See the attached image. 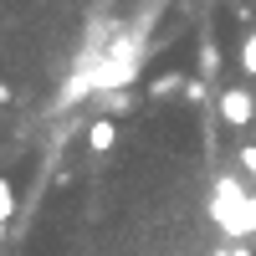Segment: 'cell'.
Listing matches in <instances>:
<instances>
[{
	"mask_svg": "<svg viewBox=\"0 0 256 256\" xmlns=\"http://www.w3.org/2000/svg\"><path fill=\"white\" fill-rule=\"evenodd\" d=\"M113 144H118V123L113 118H92L88 123V148L92 154H113Z\"/></svg>",
	"mask_w": 256,
	"mask_h": 256,
	"instance_id": "3957f363",
	"label": "cell"
},
{
	"mask_svg": "<svg viewBox=\"0 0 256 256\" xmlns=\"http://www.w3.org/2000/svg\"><path fill=\"white\" fill-rule=\"evenodd\" d=\"M216 72H220V41H200V52H195V77L200 82H216Z\"/></svg>",
	"mask_w": 256,
	"mask_h": 256,
	"instance_id": "277c9868",
	"label": "cell"
},
{
	"mask_svg": "<svg viewBox=\"0 0 256 256\" xmlns=\"http://www.w3.org/2000/svg\"><path fill=\"white\" fill-rule=\"evenodd\" d=\"M184 77H190V72H180V67H174V72H159L154 82H148V98H169V92H180Z\"/></svg>",
	"mask_w": 256,
	"mask_h": 256,
	"instance_id": "5b68a950",
	"label": "cell"
},
{
	"mask_svg": "<svg viewBox=\"0 0 256 256\" xmlns=\"http://www.w3.org/2000/svg\"><path fill=\"white\" fill-rule=\"evenodd\" d=\"M0 102H10V88H6V82H0Z\"/></svg>",
	"mask_w": 256,
	"mask_h": 256,
	"instance_id": "9c48e42d",
	"label": "cell"
},
{
	"mask_svg": "<svg viewBox=\"0 0 256 256\" xmlns=\"http://www.w3.org/2000/svg\"><path fill=\"white\" fill-rule=\"evenodd\" d=\"M251 200H256V195H251Z\"/></svg>",
	"mask_w": 256,
	"mask_h": 256,
	"instance_id": "30bf717a",
	"label": "cell"
},
{
	"mask_svg": "<svg viewBox=\"0 0 256 256\" xmlns=\"http://www.w3.org/2000/svg\"><path fill=\"white\" fill-rule=\"evenodd\" d=\"M241 72L256 82V31H246V36H241Z\"/></svg>",
	"mask_w": 256,
	"mask_h": 256,
	"instance_id": "8992f818",
	"label": "cell"
},
{
	"mask_svg": "<svg viewBox=\"0 0 256 256\" xmlns=\"http://www.w3.org/2000/svg\"><path fill=\"white\" fill-rule=\"evenodd\" d=\"M210 210H216V226L226 230V236H246V230H256V200L241 190V180H216V200H210Z\"/></svg>",
	"mask_w": 256,
	"mask_h": 256,
	"instance_id": "6da1fadb",
	"label": "cell"
},
{
	"mask_svg": "<svg viewBox=\"0 0 256 256\" xmlns=\"http://www.w3.org/2000/svg\"><path fill=\"white\" fill-rule=\"evenodd\" d=\"M236 154H241V169H246V174L256 180V144H246V148H236Z\"/></svg>",
	"mask_w": 256,
	"mask_h": 256,
	"instance_id": "ba28073f",
	"label": "cell"
},
{
	"mask_svg": "<svg viewBox=\"0 0 256 256\" xmlns=\"http://www.w3.org/2000/svg\"><path fill=\"white\" fill-rule=\"evenodd\" d=\"M10 216H16V195H10V184L0 180V226H6Z\"/></svg>",
	"mask_w": 256,
	"mask_h": 256,
	"instance_id": "52a82bcc",
	"label": "cell"
},
{
	"mask_svg": "<svg viewBox=\"0 0 256 256\" xmlns=\"http://www.w3.org/2000/svg\"><path fill=\"white\" fill-rule=\"evenodd\" d=\"M220 118H226L230 128H246V123L256 118V98H251V88H230V92H220Z\"/></svg>",
	"mask_w": 256,
	"mask_h": 256,
	"instance_id": "7a4b0ae2",
	"label": "cell"
}]
</instances>
